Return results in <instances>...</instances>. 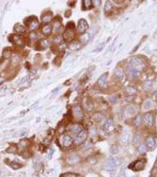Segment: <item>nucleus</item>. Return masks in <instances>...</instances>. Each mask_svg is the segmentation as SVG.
<instances>
[{
	"instance_id": "obj_1",
	"label": "nucleus",
	"mask_w": 157,
	"mask_h": 177,
	"mask_svg": "<svg viewBox=\"0 0 157 177\" xmlns=\"http://www.w3.org/2000/svg\"><path fill=\"white\" fill-rule=\"evenodd\" d=\"M121 164V161L119 159L116 158L110 157L106 160V168L107 169L113 170L115 168L119 166Z\"/></svg>"
},
{
	"instance_id": "obj_2",
	"label": "nucleus",
	"mask_w": 157,
	"mask_h": 177,
	"mask_svg": "<svg viewBox=\"0 0 157 177\" xmlns=\"http://www.w3.org/2000/svg\"><path fill=\"white\" fill-rule=\"evenodd\" d=\"M24 24L30 28V30H33L38 26V22L35 16H30L24 20Z\"/></svg>"
},
{
	"instance_id": "obj_3",
	"label": "nucleus",
	"mask_w": 157,
	"mask_h": 177,
	"mask_svg": "<svg viewBox=\"0 0 157 177\" xmlns=\"http://www.w3.org/2000/svg\"><path fill=\"white\" fill-rule=\"evenodd\" d=\"M88 137V132L86 130H82L78 134L74 140V144L76 145H81L86 140Z\"/></svg>"
},
{
	"instance_id": "obj_4",
	"label": "nucleus",
	"mask_w": 157,
	"mask_h": 177,
	"mask_svg": "<svg viewBox=\"0 0 157 177\" xmlns=\"http://www.w3.org/2000/svg\"><path fill=\"white\" fill-rule=\"evenodd\" d=\"M88 24L85 19H81L78 22V31L82 34H85L88 28Z\"/></svg>"
},
{
	"instance_id": "obj_5",
	"label": "nucleus",
	"mask_w": 157,
	"mask_h": 177,
	"mask_svg": "<svg viewBox=\"0 0 157 177\" xmlns=\"http://www.w3.org/2000/svg\"><path fill=\"white\" fill-rule=\"evenodd\" d=\"M132 65L134 66V67L138 70L141 69V68L143 67V65H144V63H143V61L141 60V59H139V58L137 57H135L133 58V59H131V63Z\"/></svg>"
},
{
	"instance_id": "obj_6",
	"label": "nucleus",
	"mask_w": 157,
	"mask_h": 177,
	"mask_svg": "<svg viewBox=\"0 0 157 177\" xmlns=\"http://www.w3.org/2000/svg\"><path fill=\"white\" fill-rule=\"evenodd\" d=\"M10 40H13V42L14 43H15L17 45L20 46H23L24 44V40L23 37L20 35H13L11 36H10ZM11 40L10 41H11Z\"/></svg>"
},
{
	"instance_id": "obj_7",
	"label": "nucleus",
	"mask_w": 157,
	"mask_h": 177,
	"mask_svg": "<svg viewBox=\"0 0 157 177\" xmlns=\"http://www.w3.org/2000/svg\"><path fill=\"white\" fill-rule=\"evenodd\" d=\"M145 165V162L144 160H139V161H137L135 162H134V165L132 166L133 169L136 171H141V170L144 169Z\"/></svg>"
},
{
	"instance_id": "obj_8",
	"label": "nucleus",
	"mask_w": 157,
	"mask_h": 177,
	"mask_svg": "<svg viewBox=\"0 0 157 177\" xmlns=\"http://www.w3.org/2000/svg\"><path fill=\"white\" fill-rule=\"evenodd\" d=\"M144 122L146 126H152L153 123V116L151 113H148L145 115L144 117Z\"/></svg>"
},
{
	"instance_id": "obj_9",
	"label": "nucleus",
	"mask_w": 157,
	"mask_h": 177,
	"mask_svg": "<svg viewBox=\"0 0 157 177\" xmlns=\"http://www.w3.org/2000/svg\"><path fill=\"white\" fill-rule=\"evenodd\" d=\"M73 113L76 119H81L83 117V112L81 108L78 106H73L72 109Z\"/></svg>"
},
{
	"instance_id": "obj_10",
	"label": "nucleus",
	"mask_w": 157,
	"mask_h": 177,
	"mask_svg": "<svg viewBox=\"0 0 157 177\" xmlns=\"http://www.w3.org/2000/svg\"><path fill=\"white\" fill-rule=\"evenodd\" d=\"M37 44V45H36L37 50H42L47 48V47H48L49 45V42L47 40H42L38 41Z\"/></svg>"
},
{
	"instance_id": "obj_11",
	"label": "nucleus",
	"mask_w": 157,
	"mask_h": 177,
	"mask_svg": "<svg viewBox=\"0 0 157 177\" xmlns=\"http://www.w3.org/2000/svg\"><path fill=\"white\" fill-rule=\"evenodd\" d=\"M64 38L67 41H71L74 38L75 34L73 30H67L64 33Z\"/></svg>"
},
{
	"instance_id": "obj_12",
	"label": "nucleus",
	"mask_w": 157,
	"mask_h": 177,
	"mask_svg": "<svg viewBox=\"0 0 157 177\" xmlns=\"http://www.w3.org/2000/svg\"><path fill=\"white\" fill-rule=\"evenodd\" d=\"M127 71L128 72V74L129 76H131L132 78L135 77L138 74V70L135 69L134 66H133L131 64H129L128 65L127 67Z\"/></svg>"
},
{
	"instance_id": "obj_13",
	"label": "nucleus",
	"mask_w": 157,
	"mask_h": 177,
	"mask_svg": "<svg viewBox=\"0 0 157 177\" xmlns=\"http://www.w3.org/2000/svg\"><path fill=\"white\" fill-rule=\"evenodd\" d=\"M146 144L149 148L151 149H155L156 146V144L155 140L153 137H149L146 140Z\"/></svg>"
},
{
	"instance_id": "obj_14",
	"label": "nucleus",
	"mask_w": 157,
	"mask_h": 177,
	"mask_svg": "<svg viewBox=\"0 0 157 177\" xmlns=\"http://www.w3.org/2000/svg\"><path fill=\"white\" fill-rule=\"evenodd\" d=\"M107 76H108V73H105L103 74H102L98 79V84L100 87H103L105 86Z\"/></svg>"
},
{
	"instance_id": "obj_15",
	"label": "nucleus",
	"mask_w": 157,
	"mask_h": 177,
	"mask_svg": "<svg viewBox=\"0 0 157 177\" xmlns=\"http://www.w3.org/2000/svg\"><path fill=\"white\" fill-rule=\"evenodd\" d=\"M80 161V157L77 155H71L67 158V162L69 164L74 165Z\"/></svg>"
},
{
	"instance_id": "obj_16",
	"label": "nucleus",
	"mask_w": 157,
	"mask_h": 177,
	"mask_svg": "<svg viewBox=\"0 0 157 177\" xmlns=\"http://www.w3.org/2000/svg\"><path fill=\"white\" fill-rule=\"evenodd\" d=\"M73 143V139L70 136L65 135L63 139V145L65 147H69Z\"/></svg>"
},
{
	"instance_id": "obj_17",
	"label": "nucleus",
	"mask_w": 157,
	"mask_h": 177,
	"mask_svg": "<svg viewBox=\"0 0 157 177\" xmlns=\"http://www.w3.org/2000/svg\"><path fill=\"white\" fill-rule=\"evenodd\" d=\"M104 129L106 131H109L112 130V129L113 127V121L112 119H107L106 120L103 125Z\"/></svg>"
},
{
	"instance_id": "obj_18",
	"label": "nucleus",
	"mask_w": 157,
	"mask_h": 177,
	"mask_svg": "<svg viewBox=\"0 0 157 177\" xmlns=\"http://www.w3.org/2000/svg\"><path fill=\"white\" fill-rule=\"evenodd\" d=\"M70 130L71 132H73V133H75V134H78V133L81 132V131L83 130V127L82 126L80 125V124L75 123V124H73V125L71 126Z\"/></svg>"
},
{
	"instance_id": "obj_19",
	"label": "nucleus",
	"mask_w": 157,
	"mask_h": 177,
	"mask_svg": "<svg viewBox=\"0 0 157 177\" xmlns=\"http://www.w3.org/2000/svg\"><path fill=\"white\" fill-rule=\"evenodd\" d=\"M14 31L18 33H25L26 30H25V27L23 25H22L19 23H17L14 27Z\"/></svg>"
},
{
	"instance_id": "obj_20",
	"label": "nucleus",
	"mask_w": 157,
	"mask_h": 177,
	"mask_svg": "<svg viewBox=\"0 0 157 177\" xmlns=\"http://www.w3.org/2000/svg\"><path fill=\"white\" fill-rule=\"evenodd\" d=\"M52 27L50 25H46L43 27L42 33L46 35H50L52 34Z\"/></svg>"
},
{
	"instance_id": "obj_21",
	"label": "nucleus",
	"mask_w": 157,
	"mask_h": 177,
	"mask_svg": "<svg viewBox=\"0 0 157 177\" xmlns=\"http://www.w3.org/2000/svg\"><path fill=\"white\" fill-rule=\"evenodd\" d=\"M130 140V135L128 132H125L121 138V142L122 144H127Z\"/></svg>"
},
{
	"instance_id": "obj_22",
	"label": "nucleus",
	"mask_w": 157,
	"mask_h": 177,
	"mask_svg": "<svg viewBox=\"0 0 157 177\" xmlns=\"http://www.w3.org/2000/svg\"><path fill=\"white\" fill-rule=\"evenodd\" d=\"M52 13H46L44 14L42 16V20L44 23H49L52 20Z\"/></svg>"
},
{
	"instance_id": "obj_23",
	"label": "nucleus",
	"mask_w": 157,
	"mask_h": 177,
	"mask_svg": "<svg viewBox=\"0 0 157 177\" xmlns=\"http://www.w3.org/2000/svg\"><path fill=\"white\" fill-rule=\"evenodd\" d=\"M69 48L71 50H77L81 48V44L78 41H74L70 44Z\"/></svg>"
},
{
	"instance_id": "obj_24",
	"label": "nucleus",
	"mask_w": 157,
	"mask_h": 177,
	"mask_svg": "<svg viewBox=\"0 0 157 177\" xmlns=\"http://www.w3.org/2000/svg\"><path fill=\"white\" fill-rule=\"evenodd\" d=\"M92 1L90 0H85L83 1V8H85V10L90 9L92 7Z\"/></svg>"
},
{
	"instance_id": "obj_25",
	"label": "nucleus",
	"mask_w": 157,
	"mask_h": 177,
	"mask_svg": "<svg viewBox=\"0 0 157 177\" xmlns=\"http://www.w3.org/2000/svg\"><path fill=\"white\" fill-rule=\"evenodd\" d=\"M84 105L85 108H86V109L89 110V111H91V110L93 109V105H92L91 102L89 101V100L88 99H86L84 102Z\"/></svg>"
},
{
	"instance_id": "obj_26",
	"label": "nucleus",
	"mask_w": 157,
	"mask_h": 177,
	"mask_svg": "<svg viewBox=\"0 0 157 177\" xmlns=\"http://www.w3.org/2000/svg\"><path fill=\"white\" fill-rule=\"evenodd\" d=\"M112 8H113V6H112L111 2L109 1H107L105 5V11L106 12V13L111 11Z\"/></svg>"
},
{
	"instance_id": "obj_27",
	"label": "nucleus",
	"mask_w": 157,
	"mask_h": 177,
	"mask_svg": "<svg viewBox=\"0 0 157 177\" xmlns=\"http://www.w3.org/2000/svg\"><path fill=\"white\" fill-rule=\"evenodd\" d=\"M104 118L103 115L101 113H96L93 116V119L97 122H100Z\"/></svg>"
},
{
	"instance_id": "obj_28",
	"label": "nucleus",
	"mask_w": 157,
	"mask_h": 177,
	"mask_svg": "<svg viewBox=\"0 0 157 177\" xmlns=\"http://www.w3.org/2000/svg\"><path fill=\"white\" fill-rule=\"evenodd\" d=\"M141 137L139 135H136L135 136V137L134 138V139H133V142H134V145L135 146H138L140 145V144H141Z\"/></svg>"
},
{
	"instance_id": "obj_29",
	"label": "nucleus",
	"mask_w": 157,
	"mask_h": 177,
	"mask_svg": "<svg viewBox=\"0 0 157 177\" xmlns=\"http://www.w3.org/2000/svg\"><path fill=\"white\" fill-rule=\"evenodd\" d=\"M4 52H3V57L4 58H8L11 55V49L9 47L6 48L4 49Z\"/></svg>"
},
{
	"instance_id": "obj_30",
	"label": "nucleus",
	"mask_w": 157,
	"mask_h": 177,
	"mask_svg": "<svg viewBox=\"0 0 157 177\" xmlns=\"http://www.w3.org/2000/svg\"><path fill=\"white\" fill-rule=\"evenodd\" d=\"M142 122V117L141 115H138L135 118L134 123L136 126H139L141 124Z\"/></svg>"
},
{
	"instance_id": "obj_31",
	"label": "nucleus",
	"mask_w": 157,
	"mask_h": 177,
	"mask_svg": "<svg viewBox=\"0 0 157 177\" xmlns=\"http://www.w3.org/2000/svg\"><path fill=\"white\" fill-rule=\"evenodd\" d=\"M89 35L88 33H85L81 36V41L83 42H86L89 40Z\"/></svg>"
},
{
	"instance_id": "obj_32",
	"label": "nucleus",
	"mask_w": 157,
	"mask_h": 177,
	"mask_svg": "<svg viewBox=\"0 0 157 177\" xmlns=\"http://www.w3.org/2000/svg\"><path fill=\"white\" fill-rule=\"evenodd\" d=\"M147 151V148L144 145H141L138 147V151L141 153V154H145Z\"/></svg>"
},
{
	"instance_id": "obj_33",
	"label": "nucleus",
	"mask_w": 157,
	"mask_h": 177,
	"mask_svg": "<svg viewBox=\"0 0 157 177\" xmlns=\"http://www.w3.org/2000/svg\"><path fill=\"white\" fill-rule=\"evenodd\" d=\"M66 28L67 29V30H74L75 28V24L74 22L73 21H70L67 24V25H66Z\"/></svg>"
},
{
	"instance_id": "obj_34",
	"label": "nucleus",
	"mask_w": 157,
	"mask_h": 177,
	"mask_svg": "<svg viewBox=\"0 0 157 177\" xmlns=\"http://www.w3.org/2000/svg\"><path fill=\"white\" fill-rule=\"evenodd\" d=\"M62 39H63L62 37H61V36H60V35H56V36L54 37L53 40H54V41L56 42V43L59 44L61 42Z\"/></svg>"
},
{
	"instance_id": "obj_35",
	"label": "nucleus",
	"mask_w": 157,
	"mask_h": 177,
	"mask_svg": "<svg viewBox=\"0 0 157 177\" xmlns=\"http://www.w3.org/2000/svg\"><path fill=\"white\" fill-rule=\"evenodd\" d=\"M110 151L112 154H116V153H117V152H118V149H117V147L116 146L113 145L111 146V148H110Z\"/></svg>"
},
{
	"instance_id": "obj_36",
	"label": "nucleus",
	"mask_w": 157,
	"mask_h": 177,
	"mask_svg": "<svg viewBox=\"0 0 157 177\" xmlns=\"http://www.w3.org/2000/svg\"><path fill=\"white\" fill-rule=\"evenodd\" d=\"M62 177H77V174L74 173L67 172L64 173V174L62 175Z\"/></svg>"
},
{
	"instance_id": "obj_37",
	"label": "nucleus",
	"mask_w": 157,
	"mask_h": 177,
	"mask_svg": "<svg viewBox=\"0 0 157 177\" xmlns=\"http://www.w3.org/2000/svg\"><path fill=\"white\" fill-rule=\"evenodd\" d=\"M152 106V103L151 101H149V100H147V101H146L145 102L144 107V108L145 109H149L151 108Z\"/></svg>"
},
{
	"instance_id": "obj_38",
	"label": "nucleus",
	"mask_w": 157,
	"mask_h": 177,
	"mask_svg": "<svg viewBox=\"0 0 157 177\" xmlns=\"http://www.w3.org/2000/svg\"><path fill=\"white\" fill-rule=\"evenodd\" d=\"M61 61V57H59V56H57V57H56L55 59H54V60L53 61V63H54V64H55V65L58 66V64H60Z\"/></svg>"
},
{
	"instance_id": "obj_39",
	"label": "nucleus",
	"mask_w": 157,
	"mask_h": 177,
	"mask_svg": "<svg viewBox=\"0 0 157 177\" xmlns=\"http://www.w3.org/2000/svg\"><path fill=\"white\" fill-rule=\"evenodd\" d=\"M152 86V83L151 81H146L144 84L145 87L146 88H151Z\"/></svg>"
},
{
	"instance_id": "obj_40",
	"label": "nucleus",
	"mask_w": 157,
	"mask_h": 177,
	"mask_svg": "<svg viewBox=\"0 0 157 177\" xmlns=\"http://www.w3.org/2000/svg\"><path fill=\"white\" fill-rule=\"evenodd\" d=\"M127 92H128V93H134L136 92V90L135 88L132 87H127Z\"/></svg>"
},
{
	"instance_id": "obj_41",
	"label": "nucleus",
	"mask_w": 157,
	"mask_h": 177,
	"mask_svg": "<svg viewBox=\"0 0 157 177\" xmlns=\"http://www.w3.org/2000/svg\"><path fill=\"white\" fill-rule=\"evenodd\" d=\"M128 112L129 113L131 114H134L136 112V108L134 106H130L128 108Z\"/></svg>"
},
{
	"instance_id": "obj_42",
	"label": "nucleus",
	"mask_w": 157,
	"mask_h": 177,
	"mask_svg": "<svg viewBox=\"0 0 157 177\" xmlns=\"http://www.w3.org/2000/svg\"><path fill=\"white\" fill-rule=\"evenodd\" d=\"M109 100L110 103H115L117 102V99L115 96H110L109 98Z\"/></svg>"
},
{
	"instance_id": "obj_43",
	"label": "nucleus",
	"mask_w": 157,
	"mask_h": 177,
	"mask_svg": "<svg viewBox=\"0 0 157 177\" xmlns=\"http://www.w3.org/2000/svg\"><path fill=\"white\" fill-rule=\"evenodd\" d=\"M30 37L31 40H35L37 38V35L34 32H31L30 34Z\"/></svg>"
},
{
	"instance_id": "obj_44",
	"label": "nucleus",
	"mask_w": 157,
	"mask_h": 177,
	"mask_svg": "<svg viewBox=\"0 0 157 177\" xmlns=\"http://www.w3.org/2000/svg\"><path fill=\"white\" fill-rule=\"evenodd\" d=\"M90 135H91L92 136H95V135H96V129H95V127H92L91 128H90Z\"/></svg>"
},
{
	"instance_id": "obj_45",
	"label": "nucleus",
	"mask_w": 157,
	"mask_h": 177,
	"mask_svg": "<svg viewBox=\"0 0 157 177\" xmlns=\"http://www.w3.org/2000/svg\"><path fill=\"white\" fill-rule=\"evenodd\" d=\"M71 11L70 10L66 11L65 12V13H64V16H65L66 17H67V18L70 17L71 16Z\"/></svg>"
},
{
	"instance_id": "obj_46",
	"label": "nucleus",
	"mask_w": 157,
	"mask_h": 177,
	"mask_svg": "<svg viewBox=\"0 0 157 177\" xmlns=\"http://www.w3.org/2000/svg\"><path fill=\"white\" fill-rule=\"evenodd\" d=\"M88 162L90 163V164H95V163H96V159H95V158H89L88 159Z\"/></svg>"
},
{
	"instance_id": "obj_47",
	"label": "nucleus",
	"mask_w": 157,
	"mask_h": 177,
	"mask_svg": "<svg viewBox=\"0 0 157 177\" xmlns=\"http://www.w3.org/2000/svg\"><path fill=\"white\" fill-rule=\"evenodd\" d=\"M53 152H54V150H53V151H52H52H50V154H49V156H48V157H49V159H50V158L52 157V155H53Z\"/></svg>"
},
{
	"instance_id": "obj_48",
	"label": "nucleus",
	"mask_w": 157,
	"mask_h": 177,
	"mask_svg": "<svg viewBox=\"0 0 157 177\" xmlns=\"http://www.w3.org/2000/svg\"><path fill=\"white\" fill-rule=\"evenodd\" d=\"M4 78H3V77H0V84H2L3 81H4Z\"/></svg>"
},
{
	"instance_id": "obj_49",
	"label": "nucleus",
	"mask_w": 157,
	"mask_h": 177,
	"mask_svg": "<svg viewBox=\"0 0 157 177\" xmlns=\"http://www.w3.org/2000/svg\"><path fill=\"white\" fill-rule=\"evenodd\" d=\"M155 166L157 168V161H156V163H155Z\"/></svg>"
}]
</instances>
